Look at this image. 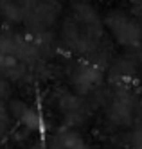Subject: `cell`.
Instances as JSON below:
<instances>
[{"label":"cell","mask_w":142,"mask_h":149,"mask_svg":"<svg viewBox=\"0 0 142 149\" xmlns=\"http://www.w3.org/2000/svg\"><path fill=\"white\" fill-rule=\"evenodd\" d=\"M133 149H142V133L135 136V142H133Z\"/></svg>","instance_id":"obj_6"},{"label":"cell","mask_w":142,"mask_h":149,"mask_svg":"<svg viewBox=\"0 0 142 149\" xmlns=\"http://www.w3.org/2000/svg\"><path fill=\"white\" fill-rule=\"evenodd\" d=\"M18 119H20L22 124H25L32 131H43L45 130L43 117H41V113L34 108V106H24L22 104V110L18 111Z\"/></svg>","instance_id":"obj_3"},{"label":"cell","mask_w":142,"mask_h":149,"mask_svg":"<svg viewBox=\"0 0 142 149\" xmlns=\"http://www.w3.org/2000/svg\"><path fill=\"white\" fill-rule=\"evenodd\" d=\"M106 25L119 43L128 47H135L140 43L142 29L133 18H129L122 13H112L106 18Z\"/></svg>","instance_id":"obj_1"},{"label":"cell","mask_w":142,"mask_h":149,"mask_svg":"<svg viewBox=\"0 0 142 149\" xmlns=\"http://www.w3.org/2000/svg\"><path fill=\"white\" fill-rule=\"evenodd\" d=\"M58 147L59 149H86V142L79 133L63 131L58 136Z\"/></svg>","instance_id":"obj_4"},{"label":"cell","mask_w":142,"mask_h":149,"mask_svg":"<svg viewBox=\"0 0 142 149\" xmlns=\"http://www.w3.org/2000/svg\"><path fill=\"white\" fill-rule=\"evenodd\" d=\"M72 83L79 93H86L101 83V70L94 65H81L74 72Z\"/></svg>","instance_id":"obj_2"},{"label":"cell","mask_w":142,"mask_h":149,"mask_svg":"<svg viewBox=\"0 0 142 149\" xmlns=\"http://www.w3.org/2000/svg\"><path fill=\"white\" fill-rule=\"evenodd\" d=\"M76 15H78L79 22L83 25H95L97 24V15H95V11H94L90 6H86V4H79L78 7H76Z\"/></svg>","instance_id":"obj_5"}]
</instances>
